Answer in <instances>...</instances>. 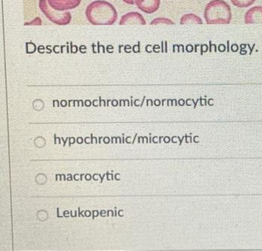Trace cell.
I'll list each match as a JSON object with an SVG mask.
<instances>
[{
	"label": "cell",
	"mask_w": 262,
	"mask_h": 251,
	"mask_svg": "<svg viewBox=\"0 0 262 251\" xmlns=\"http://www.w3.org/2000/svg\"><path fill=\"white\" fill-rule=\"evenodd\" d=\"M73 179H74V176H72V175H71V174L67 175V180H66V181H73Z\"/></svg>",
	"instance_id": "23"
},
{
	"label": "cell",
	"mask_w": 262,
	"mask_h": 251,
	"mask_svg": "<svg viewBox=\"0 0 262 251\" xmlns=\"http://www.w3.org/2000/svg\"><path fill=\"white\" fill-rule=\"evenodd\" d=\"M123 211H124V210H119V216L123 217Z\"/></svg>",
	"instance_id": "37"
},
{
	"label": "cell",
	"mask_w": 262,
	"mask_h": 251,
	"mask_svg": "<svg viewBox=\"0 0 262 251\" xmlns=\"http://www.w3.org/2000/svg\"><path fill=\"white\" fill-rule=\"evenodd\" d=\"M119 174L115 175V179H116V181H119V180H120V178H119Z\"/></svg>",
	"instance_id": "34"
},
{
	"label": "cell",
	"mask_w": 262,
	"mask_h": 251,
	"mask_svg": "<svg viewBox=\"0 0 262 251\" xmlns=\"http://www.w3.org/2000/svg\"><path fill=\"white\" fill-rule=\"evenodd\" d=\"M103 142H104L105 144H109L110 142H111V140H110V138H104V139H103Z\"/></svg>",
	"instance_id": "29"
},
{
	"label": "cell",
	"mask_w": 262,
	"mask_h": 251,
	"mask_svg": "<svg viewBox=\"0 0 262 251\" xmlns=\"http://www.w3.org/2000/svg\"><path fill=\"white\" fill-rule=\"evenodd\" d=\"M106 178H107L108 181H113L114 180V176L113 174H110L109 171H106Z\"/></svg>",
	"instance_id": "13"
},
{
	"label": "cell",
	"mask_w": 262,
	"mask_h": 251,
	"mask_svg": "<svg viewBox=\"0 0 262 251\" xmlns=\"http://www.w3.org/2000/svg\"><path fill=\"white\" fill-rule=\"evenodd\" d=\"M100 215H101V217L104 218V217H106V215H107V212H106V210H101V212H100Z\"/></svg>",
	"instance_id": "20"
},
{
	"label": "cell",
	"mask_w": 262,
	"mask_h": 251,
	"mask_svg": "<svg viewBox=\"0 0 262 251\" xmlns=\"http://www.w3.org/2000/svg\"><path fill=\"white\" fill-rule=\"evenodd\" d=\"M61 139H62V140L64 141V145H63V146H66V144H67L68 141L69 140V138H67L66 141H64V139H63V138H61Z\"/></svg>",
	"instance_id": "32"
},
{
	"label": "cell",
	"mask_w": 262,
	"mask_h": 251,
	"mask_svg": "<svg viewBox=\"0 0 262 251\" xmlns=\"http://www.w3.org/2000/svg\"><path fill=\"white\" fill-rule=\"evenodd\" d=\"M99 215L100 212L98 211V210H92V219H95V218H97V217H98V215Z\"/></svg>",
	"instance_id": "12"
},
{
	"label": "cell",
	"mask_w": 262,
	"mask_h": 251,
	"mask_svg": "<svg viewBox=\"0 0 262 251\" xmlns=\"http://www.w3.org/2000/svg\"><path fill=\"white\" fill-rule=\"evenodd\" d=\"M120 25H125V24H140V25H145L146 21L144 18L143 16L138 12L127 13L121 17Z\"/></svg>",
	"instance_id": "7"
},
{
	"label": "cell",
	"mask_w": 262,
	"mask_h": 251,
	"mask_svg": "<svg viewBox=\"0 0 262 251\" xmlns=\"http://www.w3.org/2000/svg\"><path fill=\"white\" fill-rule=\"evenodd\" d=\"M101 139H102V138H99V142H98V143H99V144L101 143Z\"/></svg>",
	"instance_id": "40"
},
{
	"label": "cell",
	"mask_w": 262,
	"mask_h": 251,
	"mask_svg": "<svg viewBox=\"0 0 262 251\" xmlns=\"http://www.w3.org/2000/svg\"><path fill=\"white\" fill-rule=\"evenodd\" d=\"M158 24H169V25H172L174 23L169 18H165V17H158V18L155 19L151 22V25H158Z\"/></svg>",
	"instance_id": "10"
},
{
	"label": "cell",
	"mask_w": 262,
	"mask_h": 251,
	"mask_svg": "<svg viewBox=\"0 0 262 251\" xmlns=\"http://www.w3.org/2000/svg\"><path fill=\"white\" fill-rule=\"evenodd\" d=\"M39 8L47 18L57 25L64 26L70 24L71 14L70 12H59L50 6L48 0H40Z\"/></svg>",
	"instance_id": "3"
},
{
	"label": "cell",
	"mask_w": 262,
	"mask_h": 251,
	"mask_svg": "<svg viewBox=\"0 0 262 251\" xmlns=\"http://www.w3.org/2000/svg\"><path fill=\"white\" fill-rule=\"evenodd\" d=\"M74 181H80V175L76 174L74 176Z\"/></svg>",
	"instance_id": "24"
},
{
	"label": "cell",
	"mask_w": 262,
	"mask_h": 251,
	"mask_svg": "<svg viewBox=\"0 0 262 251\" xmlns=\"http://www.w3.org/2000/svg\"><path fill=\"white\" fill-rule=\"evenodd\" d=\"M25 25H41V20L39 17H36L30 22H26Z\"/></svg>",
	"instance_id": "11"
},
{
	"label": "cell",
	"mask_w": 262,
	"mask_h": 251,
	"mask_svg": "<svg viewBox=\"0 0 262 251\" xmlns=\"http://www.w3.org/2000/svg\"><path fill=\"white\" fill-rule=\"evenodd\" d=\"M84 142H85V143L87 144V145H89V144L91 143V142H90V138L89 137L85 138V141H84Z\"/></svg>",
	"instance_id": "31"
},
{
	"label": "cell",
	"mask_w": 262,
	"mask_h": 251,
	"mask_svg": "<svg viewBox=\"0 0 262 251\" xmlns=\"http://www.w3.org/2000/svg\"><path fill=\"white\" fill-rule=\"evenodd\" d=\"M98 178H99V174H94L93 176H92V179H93L94 181H98Z\"/></svg>",
	"instance_id": "25"
},
{
	"label": "cell",
	"mask_w": 262,
	"mask_h": 251,
	"mask_svg": "<svg viewBox=\"0 0 262 251\" xmlns=\"http://www.w3.org/2000/svg\"><path fill=\"white\" fill-rule=\"evenodd\" d=\"M66 180H67L66 175H60V179H59V181H66Z\"/></svg>",
	"instance_id": "28"
},
{
	"label": "cell",
	"mask_w": 262,
	"mask_h": 251,
	"mask_svg": "<svg viewBox=\"0 0 262 251\" xmlns=\"http://www.w3.org/2000/svg\"><path fill=\"white\" fill-rule=\"evenodd\" d=\"M84 215H85V218H90L92 215V212L90 211V210H85L84 211Z\"/></svg>",
	"instance_id": "14"
},
{
	"label": "cell",
	"mask_w": 262,
	"mask_h": 251,
	"mask_svg": "<svg viewBox=\"0 0 262 251\" xmlns=\"http://www.w3.org/2000/svg\"><path fill=\"white\" fill-rule=\"evenodd\" d=\"M85 15L93 25H113L118 18V13L114 6L103 0L90 3L87 6Z\"/></svg>",
	"instance_id": "1"
},
{
	"label": "cell",
	"mask_w": 262,
	"mask_h": 251,
	"mask_svg": "<svg viewBox=\"0 0 262 251\" xmlns=\"http://www.w3.org/2000/svg\"><path fill=\"white\" fill-rule=\"evenodd\" d=\"M202 20L199 16L194 14H186L181 18L180 24H202Z\"/></svg>",
	"instance_id": "8"
},
{
	"label": "cell",
	"mask_w": 262,
	"mask_h": 251,
	"mask_svg": "<svg viewBox=\"0 0 262 251\" xmlns=\"http://www.w3.org/2000/svg\"><path fill=\"white\" fill-rule=\"evenodd\" d=\"M107 217H115V213L113 210H107Z\"/></svg>",
	"instance_id": "19"
},
{
	"label": "cell",
	"mask_w": 262,
	"mask_h": 251,
	"mask_svg": "<svg viewBox=\"0 0 262 251\" xmlns=\"http://www.w3.org/2000/svg\"><path fill=\"white\" fill-rule=\"evenodd\" d=\"M92 141H91V144H97L98 143V140H97V138H94L93 136L92 135Z\"/></svg>",
	"instance_id": "26"
},
{
	"label": "cell",
	"mask_w": 262,
	"mask_h": 251,
	"mask_svg": "<svg viewBox=\"0 0 262 251\" xmlns=\"http://www.w3.org/2000/svg\"><path fill=\"white\" fill-rule=\"evenodd\" d=\"M70 215V211H69V210H64L63 212V216L66 217V218H69V215Z\"/></svg>",
	"instance_id": "21"
},
{
	"label": "cell",
	"mask_w": 262,
	"mask_h": 251,
	"mask_svg": "<svg viewBox=\"0 0 262 251\" xmlns=\"http://www.w3.org/2000/svg\"><path fill=\"white\" fill-rule=\"evenodd\" d=\"M245 24H262V6H254L246 12Z\"/></svg>",
	"instance_id": "6"
},
{
	"label": "cell",
	"mask_w": 262,
	"mask_h": 251,
	"mask_svg": "<svg viewBox=\"0 0 262 251\" xmlns=\"http://www.w3.org/2000/svg\"><path fill=\"white\" fill-rule=\"evenodd\" d=\"M77 142L78 144H82V142H83V139L81 137L77 138Z\"/></svg>",
	"instance_id": "30"
},
{
	"label": "cell",
	"mask_w": 262,
	"mask_h": 251,
	"mask_svg": "<svg viewBox=\"0 0 262 251\" xmlns=\"http://www.w3.org/2000/svg\"><path fill=\"white\" fill-rule=\"evenodd\" d=\"M83 174L80 175V181H82V177H83Z\"/></svg>",
	"instance_id": "39"
},
{
	"label": "cell",
	"mask_w": 262,
	"mask_h": 251,
	"mask_svg": "<svg viewBox=\"0 0 262 251\" xmlns=\"http://www.w3.org/2000/svg\"><path fill=\"white\" fill-rule=\"evenodd\" d=\"M57 217L58 218H62L63 216H61L60 215H59V208H57Z\"/></svg>",
	"instance_id": "36"
},
{
	"label": "cell",
	"mask_w": 262,
	"mask_h": 251,
	"mask_svg": "<svg viewBox=\"0 0 262 251\" xmlns=\"http://www.w3.org/2000/svg\"><path fill=\"white\" fill-rule=\"evenodd\" d=\"M85 179L86 180V181H91L92 176L90 174L85 175Z\"/></svg>",
	"instance_id": "22"
},
{
	"label": "cell",
	"mask_w": 262,
	"mask_h": 251,
	"mask_svg": "<svg viewBox=\"0 0 262 251\" xmlns=\"http://www.w3.org/2000/svg\"><path fill=\"white\" fill-rule=\"evenodd\" d=\"M114 213H115V217H117V215H117V210H115Z\"/></svg>",
	"instance_id": "38"
},
{
	"label": "cell",
	"mask_w": 262,
	"mask_h": 251,
	"mask_svg": "<svg viewBox=\"0 0 262 251\" xmlns=\"http://www.w3.org/2000/svg\"><path fill=\"white\" fill-rule=\"evenodd\" d=\"M106 176V174L103 175V176H101V175H99V178H101V183L103 182V178H104L105 176Z\"/></svg>",
	"instance_id": "33"
},
{
	"label": "cell",
	"mask_w": 262,
	"mask_h": 251,
	"mask_svg": "<svg viewBox=\"0 0 262 251\" xmlns=\"http://www.w3.org/2000/svg\"><path fill=\"white\" fill-rule=\"evenodd\" d=\"M70 214L71 217H72V218H77L78 216V213H77V210H74V212L71 210Z\"/></svg>",
	"instance_id": "15"
},
{
	"label": "cell",
	"mask_w": 262,
	"mask_h": 251,
	"mask_svg": "<svg viewBox=\"0 0 262 251\" xmlns=\"http://www.w3.org/2000/svg\"><path fill=\"white\" fill-rule=\"evenodd\" d=\"M256 0H231L233 5L236 7L247 8L252 6Z\"/></svg>",
	"instance_id": "9"
},
{
	"label": "cell",
	"mask_w": 262,
	"mask_h": 251,
	"mask_svg": "<svg viewBox=\"0 0 262 251\" xmlns=\"http://www.w3.org/2000/svg\"><path fill=\"white\" fill-rule=\"evenodd\" d=\"M82 0H48L50 6L56 11H63L76 9Z\"/></svg>",
	"instance_id": "4"
},
{
	"label": "cell",
	"mask_w": 262,
	"mask_h": 251,
	"mask_svg": "<svg viewBox=\"0 0 262 251\" xmlns=\"http://www.w3.org/2000/svg\"><path fill=\"white\" fill-rule=\"evenodd\" d=\"M59 179H60V175H56V181H59Z\"/></svg>",
	"instance_id": "35"
},
{
	"label": "cell",
	"mask_w": 262,
	"mask_h": 251,
	"mask_svg": "<svg viewBox=\"0 0 262 251\" xmlns=\"http://www.w3.org/2000/svg\"><path fill=\"white\" fill-rule=\"evenodd\" d=\"M207 24H229L232 20L230 6L224 0H212L204 12Z\"/></svg>",
	"instance_id": "2"
},
{
	"label": "cell",
	"mask_w": 262,
	"mask_h": 251,
	"mask_svg": "<svg viewBox=\"0 0 262 251\" xmlns=\"http://www.w3.org/2000/svg\"><path fill=\"white\" fill-rule=\"evenodd\" d=\"M84 210H81L80 208H78V217L80 218V217H83L85 218V215H83Z\"/></svg>",
	"instance_id": "16"
},
{
	"label": "cell",
	"mask_w": 262,
	"mask_h": 251,
	"mask_svg": "<svg viewBox=\"0 0 262 251\" xmlns=\"http://www.w3.org/2000/svg\"><path fill=\"white\" fill-rule=\"evenodd\" d=\"M55 144L57 145V144H61V140L59 138H56V136H55Z\"/></svg>",
	"instance_id": "27"
},
{
	"label": "cell",
	"mask_w": 262,
	"mask_h": 251,
	"mask_svg": "<svg viewBox=\"0 0 262 251\" xmlns=\"http://www.w3.org/2000/svg\"><path fill=\"white\" fill-rule=\"evenodd\" d=\"M76 140L74 138H69V146L71 147V145H73V144L75 143Z\"/></svg>",
	"instance_id": "18"
},
{
	"label": "cell",
	"mask_w": 262,
	"mask_h": 251,
	"mask_svg": "<svg viewBox=\"0 0 262 251\" xmlns=\"http://www.w3.org/2000/svg\"><path fill=\"white\" fill-rule=\"evenodd\" d=\"M123 1L129 5H134L135 3V0H123Z\"/></svg>",
	"instance_id": "17"
},
{
	"label": "cell",
	"mask_w": 262,
	"mask_h": 251,
	"mask_svg": "<svg viewBox=\"0 0 262 251\" xmlns=\"http://www.w3.org/2000/svg\"><path fill=\"white\" fill-rule=\"evenodd\" d=\"M137 7L146 14H153L161 6V0H135Z\"/></svg>",
	"instance_id": "5"
}]
</instances>
